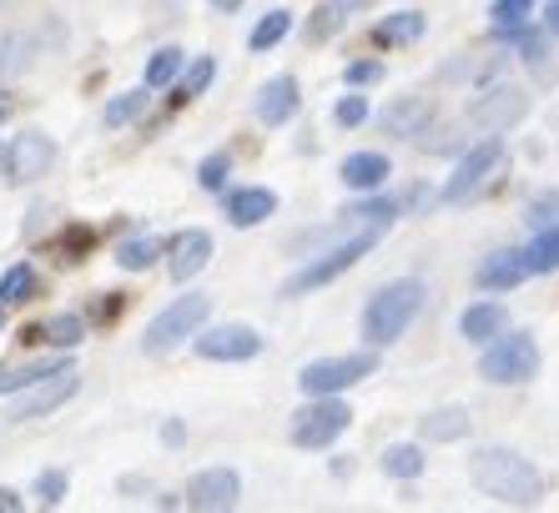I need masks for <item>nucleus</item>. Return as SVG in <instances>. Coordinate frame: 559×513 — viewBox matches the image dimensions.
Instances as JSON below:
<instances>
[{"label":"nucleus","instance_id":"obj_22","mask_svg":"<svg viewBox=\"0 0 559 513\" xmlns=\"http://www.w3.org/2000/svg\"><path fill=\"white\" fill-rule=\"evenodd\" d=\"M504 327H509L504 302H474V308H464V318H459V333H464L468 343H489V337H499Z\"/></svg>","mask_w":559,"mask_h":513},{"label":"nucleus","instance_id":"obj_18","mask_svg":"<svg viewBox=\"0 0 559 513\" xmlns=\"http://www.w3.org/2000/svg\"><path fill=\"white\" fill-rule=\"evenodd\" d=\"M273 212H277V192H267V187H233L227 192V222L233 227H258Z\"/></svg>","mask_w":559,"mask_h":513},{"label":"nucleus","instance_id":"obj_30","mask_svg":"<svg viewBox=\"0 0 559 513\" xmlns=\"http://www.w3.org/2000/svg\"><path fill=\"white\" fill-rule=\"evenodd\" d=\"M424 463H429V458H424V449H418V443H389V453H383V474L404 478V484H408V478L424 474Z\"/></svg>","mask_w":559,"mask_h":513},{"label":"nucleus","instance_id":"obj_5","mask_svg":"<svg viewBox=\"0 0 559 513\" xmlns=\"http://www.w3.org/2000/svg\"><path fill=\"white\" fill-rule=\"evenodd\" d=\"M539 372V343L530 333H499L484 343V358H479V378L484 383H530Z\"/></svg>","mask_w":559,"mask_h":513},{"label":"nucleus","instance_id":"obj_39","mask_svg":"<svg viewBox=\"0 0 559 513\" xmlns=\"http://www.w3.org/2000/svg\"><path fill=\"white\" fill-rule=\"evenodd\" d=\"M433 202H439V192H429V187H408V192L399 196V217H414V212H429Z\"/></svg>","mask_w":559,"mask_h":513},{"label":"nucleus","instance_id":"obj_17","mask_svg":"<svg viewBox=\"0 0 559 513\" xmlns=\"http://www.w3.org/2000/svg\"><path fill=\"white\" fill-rule=\"evenodd\" d=\"M252 116H258L262 127H283V121H293V116H298V81H293V76H273L267 86L258 91Z\"/></svg>","mask_w":559,"mask_h":513},{"label":"nucleus","instance_id":"obj_32","mask_svg":"<svg viewBox=\"0 0 559 513\" xmlns=\"http://www.w3.org/2000/svg\"><path fill=\"white\" fill-rule=\"evenodd\" d=\"M287 31H293V11H267V15H262V21H258V26H252L248 46L262 56V51H273V46L287 36Z\"/></svg>","mask_w":559,"mask_h":513},{"label":"nucleus","instance_id":"obj_38","mask_svg":"<svg viewBox=\"0 0 559 513\" xmlns=\"http://www.w3.org/2000/svg\"><path fill=\"white\" fill-rule=\"evenodd\" d=\"M333 121H338V127H364V121H368V102H364V96H343V102L333 106Z\"/></svg>","mask_w":559,"mask_h":513},{"label":"nucleus","instance_id":"obj_48","mask_svg":"<svg viewBox=\"0 0 559 513\" xmlns=\"http://www.w3.org/2000/svg\"><path fill=\"white\" fill-rule=\"evenodd\" d=\"M0 322H5V308H0Z\"/></svg>","mask_w":559,"mask_h":513},{"label":"nucleus","instance_id":"obj_28","mask_svg":"<svg viewBox=\"0 0 559 513\" xmlns=\"http://www.w3.org/2000/svg\"><path fill=\"white\" fill-rule=\"evenodd\" d=\"M182 65H187V51H177V46H162V51L146 61V76H142V86L146 91H162V86H171V81L182 76Z\"/></svg>","mask_w":559,"mask_h":513},{"label":"nucleus","instance_id":"obj_24","mask_svg":"<svg viewBox=\"0 0 559 513\" xmlns=\"http://www.w3.org/2000/svg\"><path fill=\"white\" fill-rule=\"evenodd\" d=\"M424 26H429L424 11H399V15H383V21H378L373 40L378 46H414V40L424 36Z\"/></svg>","mask_w":559,"mask_h":513},{"label":"nucleus","instance_id":"obj_27","mask_svg":"<svg viewBox=\"0 0 559 513\" xmlns=\"http://www.w3.org/2000/svg\"><path fill=\"white\" fill-rule=\"evenodd\" d=\"M146 102H152V96H146V86H136V91H121V96H111V102H106V111H102V127H106V131H121V127H131V121H136V116L146 111Z\"/></svg>","mask_w":559,"mask_h":513},{"label":"nucleus","instance_id":"obj_42","mask_svg":"<svg viewBox=\"0 0 559 513\" xmlns=\"http://www.w3.org/2000/svg\"><path fill=\"white\" fill-rule=\"evenodd\" d=\"M21 509H26V499L15 488H0V513H21Z\"/></svg>","mask_w":559,"mask_h":513},{"label":"nucleus","instance_id":"obj_35","mask_svg":"<svg viewBox=\"0 0 559 513\" xmlns=\"http://www.w3.org/2000/svg\"><path fill=\"white\" fill-rule=\"evenodd\" d=\"M227 177H233V156L227 152H212L202 167H197V181L207 187V192H227Z\"/></svg>","mask_w":559,"mask_h":513},{"label":"nucleus","instance_id":"obj_2","mask_svg":"<svg viewBox=\"0 0 559 513\" xmlns=\"http://www.w3.org/2000/svg\"><path fill=\"white\" fill-rule=\"evenodd\" d=\"M424 302H429V293H424L418 277H393L389 287H378V293L368 297V308H364L368 347H393L399 343V337L414 327L418 312H424Z\"/></svg>","mask_w":559,"mask_h":513},{"label":"nucleus","instance_id":"obj_44","mask_svg":"<svg viewBox=\"0 0 559 513\" xmlns=\"http://www.w3.org/2000/svg\"><path fill=\"white\" fill-rule=\"evenodd\" d=\"M212 11H222V15H233V11H242V0H207Z\"/></svg>","mask_w":559,"mask_h":513},{"label":"nucleus","instance_id":"obj_43","mask_svg":"<svg viewBox=\"0 0 559 513\" xmlns=\"http://www.w3.org/2000/svg\"><path fill=\"white\" fill-rule=\"evenodd\" d=\"M545 26H549V36H559V0H549V11H545Z\"/></svg>","mask_w":559,"mask_h":513},{"label":"nucleus","instance_id":"obj_29","mask_svg":"<svg viewBox=\"0 0 559 513\" xmlns=\"http://www.w3.org/2000/svg\"><path fill=\"white\" fill-rule=\"evenodd\" d=\"M31 51H36V46H31L26 31H5V36H0V81L21 76L31 65Z\"/></svg>","mask_w":559,"mask_h":513},{"label":"nucleus","instance_id":"obj_8","mask_svg":"<svg viewBox=\"0 0 559 513\" xmlns=\"http://www.w3.org/2000/svg\"><path fill=\"white\" fill-rule=\"evenodd\" d=\"M524 111H530V91H524V86H509V81H495V86L484 91V96H474V102H468L464 121L474 131H489V136H499V131H509Z\"/></svg>","mask_w":559,"mask_h":513},{"label":"nucleus","instance_id":"obj_26","mask_svg":"<svg viewBox=\"0 0 559 513\" xmlns=\"http://www.w3.org/2000/svg\"><path fill=\"white\" fill-rule=\"evenodd\" d=\"M524 262H530V272H559V222H545V227L534 231V242L524 247Z\"/></svg>","mask_w":559,"mask_h":513},{"label":"nucleus","instance_id":"obj_21","mask_svg":"<svg viewBox=\"0 0 559 513\" xmlns=\"http://www.w3.org/2000/svg\"><path fill=\"white\" fill-rule=\"evenodd\" d=\"M61 368H76V362L66 358V353H56V358H36V362H15V368H0V398H11V393H21V387L40 383V378H51V372Z\"/></svg>","mask_w":559,"mask_h":513},{"label":"nucleus","instance_id":"obj_10","mask_svg":"<svg viewBox=\"0 0 559 513\" xmlns=\"http://www.w3.org/2000/svg\"><path fill=\"white\" fill-rule=\"evenodd\" d=\"M76 387H81V372H76V368H61V372H51V378H40V383L21 387V403H15L5 418H11V423H31V418H46V413H56L61 403L76 398Z\"/></svg>","mask_w":559,"mask_h":513},{"label":"nucleus","instance_id":"obj_36","mask_svg":"<svg viewBox=\"0 0 559 513\" xmlns=\"http://www.w3.org/2000/svg\"><path fill=\"white\" fill-rule=\"evenodd\" d=\"M212 76H217V61H212V56H197L192 71H187L182 86H177V96H187V102H192V96H202V91L212 86Z\"/></svg>","mask_w":559,"mask_h":513},{"label":"nucleus","instance_id":"obj_33","mask_svg":"<svg viewBox=\"0 0 559 513\" xmlns=\"http://www.w3.org/2000/svg\"><path fill=\"white\" fill-rule=\"evenodd\" d=\"M31 287H36V272H31V262H15V267H5V277H0V308L26 302Z\"/></svg>","mask_w":559,"mask_h":513},{"label":"nucleus","instance_id":"obj_41","mask_svg":"<svg viewBox=\"0 0 559 513\" xmlns=\"http://www.w3.org/2000/svg\"><path fill=\"white\" fill-rule=\"evenodd\" d=\"M555 212H559V196H539V202L530 206V222H534V227H545Z\"/></svg>","mask_w":559,"mask_h":513},{"label":"nucleus","instance_id":"obj_11","mask_svg":"<svg viewBox=\"0 0 559 513\" xmlns=\"http://www.w3.org/2000/svg\"><path fill=\"white\" fill-rule=\"evenodd\" d=\"M197 353L207 362H248L262 353V337L258 327H248V322H222V327H197Z\"/></svg>","mask_w":559,"mask_h":513},{"label":"nucleus","instance_id":"obj_1","mask_svg":"<svg viewBox=\"0 0 559 513\" xmlns=\"http://www.w3.org/2000/svg\"><path fill=\"white\" fill-rule=\"evenodd\" d=\"M468 484L479 488L484 499L509 503V509H534L545 499V474L514 449H479L468 458Z\"/></svg>","mask_w":559,"mask_h":513},{"label":"nucleus","instance_id":"obj_6","mask_svg":"<svg viewBox=\"0 0 559 513\" xmlns=\"http://www.w3.org/2000/svg\"><path fill=\"white\" fill-rule=\"evenodd\" d=\"M378 372V353H348V358H312L302 362L298 387L302 398H328V393H348L353 383H364Z\"/></svg>","mask_w":559,"mask_h":513},{"label":"nucleus","instance_id":"obj_49","mask_svg":"<svg viewBox=\"0 0 559 513\" xmlns=\"http://www.w3.org/2000/svg\"><path fill=\"white\" fill-rule=\"evenodd\" d=\"M0 11H5V0H0Z\"/></svg>","mask_w":559,"mask_h":513},{"label":"nucleus","instance_id":"obj_40","mask_svg":"<svg viewBox=\"0 0 559 513\" xmlns=\"http://www.w3.org/2000/svg\"><path fill=\"white\" fill-rule=\"evenodd\" d=\"M378 76H383V61H353L348 71H343V81H348V86H373Z\"/></svg>","mask_w":559,"mask_h":513},{"label":"nucleus","instance_id":"obj_9","mask_svg":"<svg viewBox=\"0 0 559 513\" xmlns=\"http://www.w3.org/2000/svg\"><path fill=\"white\" fill-rule=\"evenodd\" d=\"M348 423H353L348 403H338V393H328V398H312L293 418V443L298 449H328V443H338L348 433Z\"/></svg>","mask_w":559,"mask_h":513},{"label":"nucleus","instance_id":"obj_3","mask_svg":"<svg viewBox=\"0 0 559 513\" xmlns=\"http://www.w3.org/2000/svg\"><path fill=\"white\" fill-rule=\"evenodd\" d=\"M378 237H383V231H358V237H343V242H333L328 252L312 256L308 267H298L293 277H287V283H283V297H302V293H312V287H328L333 277L353 272V267H358V262H364V256L378 247Z\"/></svg>","mask_w":559,"mask_h":513},{"label":"nucleus","instance_id":"obj_19","mask_svg":"<svg viewBox=\"0 0 559 513\" xmlns=\"http://www.w3.org/2000/svg\"><path fill=\"white\" fill-rule=\"evenodd\" d=\"M338 177L353 192H378V187L393 177V167H389V156H378V152H353V156H343Z\"/></svg>","mask_w":559,"mask_h":513},{"label":"nucleus","instance_id":"obj_15","mask_svg":"<svg viewBox=\"0 0 559 513\" xmlns=\"http://www.w3.org/2000/svg\"><path fill=\"white\" fill-rule=\"evenodd\" d=\"M524 277H530L524 247H499V252H489L479 267H474V283H479L484 293H509V287H520Z\"/></svg>","mask_w":559,"mask_h":513},{"label":"nucleus","instance_id":"obj_47","mask_svg":"<svg viewBox=\"0 0 559 513\" xmlns=\"http://www.w3.org/2000/svg\"><path fill=\"white\" fill-rule=\"evenodd\" d=\"M348 5H353V11H368V5H373V0H348Z\"/></svg>","mask_w":559,"mask_h":513},{"label":"nucleus","instance_id":"obj_31","mask_svg":"<svg viewBox=\"0 0 559 513\" xmlns=\"http://www.w3.org/2000/svg\"><path fill=\"white\" fill-rule=\"evenodd\" d=\"M162 256V242L156 237H127V242L117 247V267L121 272H146Z\"/></svg>","mask_w":559,"mask_h":513},{"label":"nucleus","instance_id":"obj_16","mask_svg":"<svg viewBox=\"0 0 559 513\" xmlns=\"http://www.w3.org/2000/svg\"><path fill=\"white\" fill-rule=\"evenodd\" d=\"M378 127L389 131V136H408V142H418V136L433 127V102L429 96H399V102L383 106Z\"/></svg>","mask_w":559,"mask_h":513},{"label":"nucleus","instance_id":"obj_20","mask_svg":"<svg viewBox=\"0 0 559 513\" xmlns=\"http://www.w3.org/2000/svg\"><path fill=\"white\" fill-rule=\"evenodd\" d=\"M468 428H474V418H468V408H459V403L418 418V438H424V443H459V438H468Z\"/></svg>","mask_w":559,"mask_h":513},{"label":"nucleus","instance_id":"obj_46","mask_svg":"<svg viewBox=\"0 0 559 513\" xmlns=\"http://www.w3.org/2000/svg\"><path fill=\"white\" fill-rule=\"evenodd\" d=\"M5 171H11V142H0V181H5Z\"/></svg>","mask_w":559,"mask_h":513},{"label":"nucleus","instance_id":"obj_45","mask_svg":"<svg viewBox=\"0 0 559 513\" xmlns=\"http://www.w3.org/2000/svg\"><path fill=\"white\" fill-rule=\"evenodd\" d=\"M15 111V96H11V91H5V86H0V121H5V116H11Z\"/></svg>","mask_w":559,"mask_h":513},{"label":"nucleus","instance_id":"obj_13","mask_svg":"<svg viewBox=\"0 0 559 513\" xmlns=\"http://www.w3.org/2000/svg\"><path fill=\"white\" fill-rule=\"evenodd\" d=\"M56 167V142L46 136V131H21L11 142V171H5V181H40L46 171Z\"/></svg>","mask_w":559,"mask_h":513},{"label":"nucleus","instance_id":"obj_14","mask_svg":"<svg viewBox=\"0 0 559 513\" xmlns=\"http://www.w3.org/2000/svg\"><path fill=\"white\" fill-rule=\"evenodd\" d=\"M212 262V231L202 227H187L171 237V256H167V272H171V283H192L197 272Z\"/></svg>","mask_w":559,"mask_h":513},{"label":"nucleus","instance_id":"obj_34","mask_svg":"<svg viewBox=\"0 0 559 513\" xmlns=\"http://www.w3.org/2000/svg\"><path fill=\"white\" fill-rule=\"evenodd\" d=\"M530 11H534V0H495V5H489V21H495L499 36H514V31H524Z\"/></svg>","mask_w":559,"mask_h":513},{"label":"nucleus","instance_id":"obj_4","mask_svg":"<svg viewBox=\"0 0 559 513\" xmlns=\"http://www.w3.org/2000/svg\"><path fill=\"white\" fill-rule=\"evenodd\" d=\"M207 312H212V297H207V293H187V297H177L171 308H162L152 322H146L142 353L162 358V353H171V347H182L187 337H197V327L207 322Z\"/></svg>","mask_w":559,"mask_h":513},{"label":"nucleus","instance_id":"obj_25","mask_svg":"<svg viewBox=\"0 0 559 513\" xmlns=\"http://www.w3.org/2000/svg\"><path fill=\"white\" fill-rule=\"evenodd\" d=\"M31 337H40V343H51L56 353H71V347L86 343V318H81V312H61V318L40 322V327H36Z\"/></svg>","mask_w":559,"mask_h":513},{"label":"nucleus","instance_id":"obj_12","mask_svg":"<svg viewBox=\"0 0 559 513\" xmlns=\"http://www.w3.org/2000/svg\"><path fill=\"white\" fill-rule=\"evenodd\" d=\"M237 499H242V478L233 468H207L182 493L187 509H202V513H227V509H237Z\"/></svg>","mask_w":559,"mask_h":513},{"label":"nucleus","instance_id":"obj_7","mask_svg":"<svg viewBox=\"0 0 559 513\" xmlns=\"http://www.w3.org/2000/svg\"><path fill=\"white\" fill-rule=\"evenodd\" d=\"M504 167V142L499 136H484V142H468L464 146V156H459V167H454V177L443 181V202H468V196L479 192L484 181L495 177V171Z\"/></svg>","mask_w":559,"mask_h":513},{"label":"nucleus","instance_id":"obj_37","mask_svg":"<svg viewBox=\"0 0 559 513\" xmlns=\"http://www.w3.org/2000/svg\"><path fill=\"white\" fill-rule=\"evenodd\" d=\"M66 488H71V474H66V468H46V474L36 478V499L46 503V509H56V503H66Z\"/></svg>","mask_w":559,"mask_h":513},{"label":"nucleus","instance_id":"obj_23","mask_svg":"<svg viewBox=\"0 0 559 513\" xmlns=\"http://www.w3.org/2000/svg\"><path fill=\"white\" fill-rule=\"evenodd\" d=\"M348 21H353V5H348V0H323V5L308 15L302 40H308V46H323V40H333L338 31H348Z\"/></svg>","mask_w":559,"mask_h":513}]
</instances>
